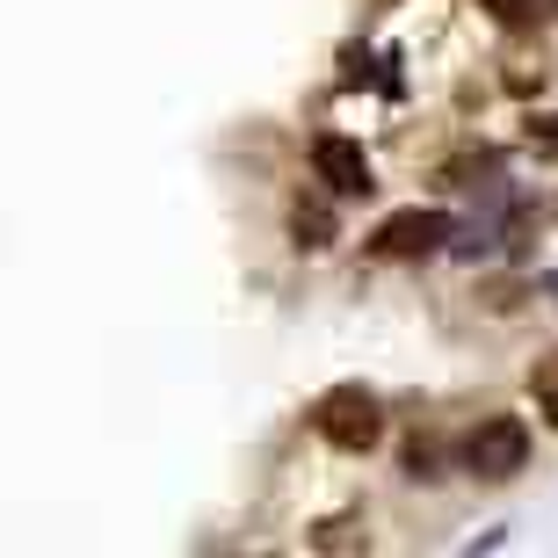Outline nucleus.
Returning <instances> with one entry per match:
<instances>
[{"mask_svg": "<svg viewBox=\"0 0 558 558\" xmlns=\"http://www.w3.org/2000/svg\"><path fill=\"white\" fill-rule=\"evenodd\" d=\"M312 167H319V182L333 189V196H371L377 174H371V153L355 138H341V131H327V138H312Z\"/></svg>", "mask_w": 558, "mask_h": 558, "instance_id": "nucleus-4", "label": "nucleus"}, {"mask_svg": "<svg viewBox=\"0 0 558 558\" xmlns=\"http://www.w3.org/2000/svg\"><path fill=\"white\" fill-rule=\"evenodd\" d=\"M442 240H450V218L414 204V210H392V218L371 232V254L377 262H421V254H435Z\"/></svg>", "mask_w": 558, "mask_h": 558, "instance_id": "nucleus-3", "label": "nucleus"}, {"mask_svg": "<svg viewBox=\"0 0 558 558\" xmlns=\"http://www.w3.org/2000/svg\"><path fill=\"white\" fill-rule=\"evenodd\" d=\"M530 464V428L515 414H486L464 435V472L472 478H515Z\"/></svg>", "mask_w": 558, "mask_h": 558, "instance_id": "nucleus-2", "label": "nucleus"}, {"mask_svg": "<svg viewBox=\"0 0 558 558\" xmlns=\"http://www.w3.org/2000/svg\"><path fill=\"white\" fill-rule=\"evenodd\" d=\"M290 232H298V247H333V218H327L319 204H298Z\"/></svg>", "mask_w": 558, "mask_h": 558, "instance_id": "nucleus-5", "label": "nucleus"}, {"mask_svg": "<svg viewBox=\"0 0 558 558\" xmlns=\"http://www.w3.org/2000/svg\"><path fill=\"white\" fill-rule=\"evenodd\" d=\"M494 22H508V29H522V22H537V0H478Z\"/></svg>", "mask_w": 558, "mask_h": 558, "instance_id": "nucleus-7", "label": "nucleus"}, {"mask_svg": "<svg viewBox=\"0 0 558 558\" xmlns=\"http://www.w3.org/2000/svg\"><path fill=\"white\" fill-rule=\"evenodd\" d=\"M530 392H537V407H544V421H551L558 428V349L544 355L537 371H530Z\"/></svg>", "mask_w": 558, "mask_h": 558, "instance_id": "nucleus-6", "label": "nucleus"}, {"mask_svg": "<svg viewBox=\"0 0 558 558\" xmlns=\"http://www.w3.org/2000/svg\"><path fill=\"white\" fill-rule=\"evenodd\" d=\"M312 428L327 435L333 450L363 457V450L385 442V407H377V392H363V385H333V392L312 407Z\"/></svg>", "mask_w": 558, "mask_h": 558, "instance_id": "nucleus-1", "label": "nucleus"}]
</instances>
